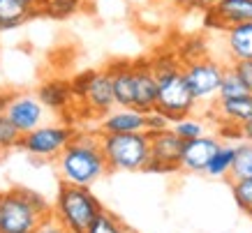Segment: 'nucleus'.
Segmentation results:
<instances>
[{
    "label": "nucleus",
    "mask_w": 252,
    "mask_h": 233,
    "mask_svg": "<svg viewBox=\"0 0 252 233\" xmlns=\"http://www.w3.org/2000/svg\"><path fill=\"white\" fill-rule=\"evenodd\" d=\"M167 127H169V120L160 111L148 113V129H146V132H158V129H167Z\"/></svg>",
    "instance_id": "31"
},
{
    "label": "nucleus",
    "mask_w": 252,
    "mask_h": 233,
    "mask_svg": "<svg viewBox=\"0 0 252 233\" xmlns=\"http://www.w3.org/2000/svg\"><path fill=\"white\" fill-rule=\"evenodd\" d=\"M231 67H234V72H236L238 76H241V81L252 90V60H234Z\"/></svg>",
    "instance_id": "30"
},
{
    "label": "nucleus",
    "mask_w": 252,
    "mask_h": 233,
    "mask_svg": "<svg viewBox=\"0 0 252 233\" xmlns=\"http://www.w3.org/2000/svg\"><path fill=\"white\" fill-rule=\"evenodd\" d=\"M224 72H227V67L222 62L208 58V56H201V58L183 62L185 81H188V86H190V90L197 102H208V99L218 97L222 79H224Z\"/></svg>",
    "instance_id": "6"
},
{
    "label": "nucleus",
    "mask_w": 252,
    "mask_h": 233,
    "mask_svg": "<svg viewBox=\"0 0 252 233\" xmlns=\"http://www.w3.org/2000/svg\"><path fill=\"white\" fill-rule=\"evenodd\" d=\"M241 132H243V139H245V141L252 143V120L245 122V125H241Z\"/></svg>",
    "instance_id": "34"
},
{
    "label": "nucleus",
    "mask_w": 252,
    "mask_h": 233,
    "mask_svg": "<svg viewBox=\"0 0 252 233\" xmlns=\"http://www.w3.org/2000/svg\"><path fill=\"white\" fill-rule=\"evenodd\" d=\"M181 9H208L215 5V0H174Z\"/></svg>",
    "instance_id": "32"
},
{
    "label": "nucleus",
    "mask_w": 252,
    "mask_h": 233,
    "mask_svg": "<svg viewBox=\"0 0 252 233\" xmlns=\"http://www.w3.org/2000/svg\"><path fill=\"white\" fill-rule=\"evenodd\" d=\"M79 9V0H42V12L54 19H67Z\"/></svg>",
    "instance_id": "25"
},
{
    "label": "nucleus",
    "mask_w": 252,
    "mask_h": 233,
    "mask_svg": "<svg viewBox=\"0 0 252 233\" xmlns=\"http://www.w3.org/2000/svg\"><path fill=\"white\" fill-rule=\"evenodd\" d=\"M58 171L63 182L91 187L93 182L104 178L111 169L102 152L99 136L93 134H74L69 146L58 155Z\"/></svg>",
    "instance_id": "2"
},
{
    "label": "nucleus",
    "mask_w": 252,
    "mask_h": 233,
    "mask_svg": "<svg viewBox=\"0 0 252 233\" xmlns=\"http://www.w3.org/2000/svg\"><path fill=\"white\" fill-rule=\"evenodd\" d=\"M0 205H2V194H0ZM0 233H2V229H0Z\"/></svg>",
    "instance_id": "35"
},
{
    "label": "nucleus",
    "mask_w": 252,
    "mask_h": 233,
    "mask_svg": "<svg viewBox=\"0 0 252 233\" xmlns=\"http://www.w3.org/2000/svg\"><path fill=\"white\" fill-rule=\"evenodd\" d=\"M74 134L77 132L72 127H67V125H39L32 132L21 136L19 148L39 159L58 157L69 146V141L74 139Z\"/></svg>",
    "instance_id": "7"
},
{
    "label": "nucleus",
    "mask_w": 252,
    "mask_h": 233,
    "mask_svg": "<svg viewBox=\"0 0 252 233\" xmlns=\"http://www.w3.org/2000/svg\"><path fill=\"white\" fill-rule=\"evenodd\" d=\"M79 2H81V0H79Z\"/></svg>",
    "instance_id": "38"
},
{
    "label": "nucleus",
    "mask_w": 252,
    "mask_h": 233,
    "mask_svg": "<svg viewBox=\"0 0 252 233\" xmlns=\"http://www.w3.org/2000/svg\"><path fill=\"white\" fill-rule=\"evenodd\" d=\"M134 74H137V99H134V109L144 113L155 111L158 106V76L153 72V62L151 60H134Z\"/></svg>",
    "instance_id": "12"
},
{
    "label": "nucleus",
    "mask_w": 252,
    "mask_h": 233,
    "mask_svg": "<svg viewBox=\"0 0 252 233\" xmlns=\"http://www.w3.org/2000/svg\"><path fill=\"white\" fill-rule=\"evenodd\" d=\"M84 102L91 106L93 111L99 113H109L116 104V95H114V83L109 76L107 69H93L91 83H88V90H86Z\"/></svg>",
    "instance_id": "14"
},
{
    "label": "nucleus",
    "mask_w": 252,
    "mask_h": 233,
    "mask_svg": "<svg viewBox=\"0 0 252 233\" xmlns=\"http://www.w3.org/2000/svg\"><path fill=\"white\" fill-rule=\"evenodd\" d=\"M215 12L224 19L227 26L252 21V0H215Z\"/></svg>",
    "instance_id": "19"
},
{
    "label": "nucleus",
    "mask_w": 252,
    "mask_h": 233,
    "mask_svg": "<svg viewBox=\"0 0 252 233\" xmlns=\"http://www.w3.org/2000/svg\"><path fill=\"white\" fill-rule=\"evenodd\" d=\"M227 49L234 60H252V21L231 26L227 30Z\"/></svg>",
    "instance_id": "17"
},
{
    "label": "nucleus",
    "mask_w": 252,
    "mask_h": 233,
    "mask_svg": "<svg viewBox=\"0 0 252 233\" xmlns=\"http://www.w3.org/2000/svg\"><path fill=\"white\" fill-rule=\"evenodd\" d=\"M248 217H250V222H252V210H250V212H248Z\"/></svg>",
    "instance_id": "36"
},
{
    "label": "nucleus",
    "mask_w": 252,
    "mask_h": 233,
    "mask_svg": "<svg viewBox=\"0 0 252 233\" xmlns=\"http://www.w3.org/2000/svg\"><path fill=\"white\" fill-rule=\"evenodd\" d=\"M35 233H69L65 226H61L58 222H56V217L51 215V217H46L42 224H39V229Z\"/></svg>",
    "instance_id": "33"
},
{
    "label": "nucleus",
    "mask_w": 252,
    "mask_h": 233,
    "mask_svg": "<svg viewBox=\"0 0 252 233\" xmlns=\"http://www.w3.org/2000/svg\"><path fill=\"white\" fill-rule=\"evenodd\" d=\"M91 76H93V69H88V72H81V74H77L72 81H69V83H72V92H74V97H77V99H84L86 97V90H88Z\"/></svg>",
    "instance_id": "28"
},
{
    "label": "nucleus",
    "mask_w": 252,
    "mask_h": 233,
    "mask_svg": "<svg viewBox=\"0 0 252 233\" xmlns=\"http://www.w3.org/2000/svg\"><path fill=\"white\" fill-rule=\"evenodd\" d=\"M220 146L222 143L215 136H206V134L185 141L183 155H181V169L190 173H206L208 162L213 159V155L218 152Z\"/></svg>",
    "instance_id": "10"
},
{
    "label": "nucleus",
    "mask_w": 252,
    "mask_h": 233,
    "mask_svg": "<svg viewBox=\"0 0 252 233\" xmlns=\"http://www.w3.org/2000/svg\"><path fill=\"white\" fill-rule=\"evenodd\" d=\"M151 62H153V72L158 76V86H160L155 111H160L169 122L190 116L194 111L197 99L185 81L183 60L178 58V53H160Z\"/></svg>",
    "instance_id": "1"
},
{
    "label": "nucleus",
    "mask_w": 252,
    "mask_h": 233,
    "mask_svg": "<svg viewBox=\"0 0 252 233\" xmlns=\"http://www.w3.org/2000/svg\"><path fill=\"white\" fill-rule=\"evenodd\" d=\"M245 178H252V143L250 141L236 146V159H234V166H231L229 182L245 180Z\"/></svg>",
    "instance_id": "21"
},
{
    "label": "nucleus",
    "mask_w": 252,
    "mask_h": 233,
    "mask_svg": "<svg viewBox=\"0 0 252 233\" xmlns=\"http://www.w3.org/2000/svg\"><path fill=\"white\" fill-rule=\"evenodd\" d=\"M125 233H137V231H132V229H127V231H125Z\"/></svg>",
    "instance_id": "37"
},
{
    "label": "nucleus",
    "mask_w": 252,
    "mask_h": 233,
    "mask_svg": "<svg viewBox=\"0 0 252 233\" xmlns=\"http://www.w3.org/2000/svg\"><path fill=\"white\" fill-rule=\"evenodd\" d=\"M171 129H174L183 141H190V139H197V136L204 134V122L197 120V118H192V116H185L181 120L171 122Z\"/></svg>",
    "instance_id": "26"
},
{
    "label": "nucleus",
    "mask_w": 252,
    "mask_h": 233,
    "mask_svg": "<svg viewBox=\"0 0 252 233\" xmlns=\"http://www.w3.org/2000/svg\"><path fill=\"white\" fill-rule=\"evenodd\" d=\"M111 83H114V95L116 104L123 109H134V99H137V74H134V62L130 60H118L107 67Z\"/></svg>",
    "instance_id": "11"
},
{
    "label": "nucleus",
    "mask_w": 252,
    "mask_h": 233,
    "mask_svg": "<svg viewBox=\"0 0 252 233\" xmlns=\"http://www.w3.org/2000/svg\"><path fill=\"white\" fill-rule=\"evenodd\" d=\"M125 231H127V226L123 224L114 212L104 210V208H102V212L95 217V222L88 229V233H125Z\"/></svg>",
    "instance_id": "23"
},
{
    "label": "nucleus",
    "mask_w": 252,
    "mask_h": 233,
    "mask_svg": "<svg viewBox=\"0 0 252 233\" xmlns=\"http://www.w3.org/2000/svg\"><path fill=\"white\" fill-rule=\"evenodd\" d=\"M21 136L23 134L14 127V122L5 116V111H0V152L9 150V148H19Z\"/></svg>",
    "instance_id": "24"
},
{
    "label": "nucleus",
    "mask_w": 252,
    "mask_h": 233,
    "mask_svg": "<svg viewBox=\"0 0 252 233\" xmlns=\"http://www.w3.org/2000/svg\"><path fill=\"white\" fill-rule=\"evenodd\" d=\"M151 136V159L144 171L148 173H174L181 171V155L185 141L171 127L148 132Z\"/></svg>",
    "instance_id": "8"
},
{
    "label": "nucleus",
    "mask_w": 252,
    "mask_h": 233,
    "mask_svg": "<svg viewBox=\"0 0 252 233\" xmlns=\"http://www.w3.org/2000/svg\"><path fill=\"white\" fill-rule=\"evenodd\" d=\"M42 12V0H0V32L14 30Z\"/></svg>",
    "instance_id": "15"
},
{
    "label": "nucleus",
    "mask_w": 252,
    "mask_h": 233,
    "mask_svg": "<svg viewBox=\"0 0 252 233\" xmlns=\"http://www.w3.org/2000/svg\"><path fill=\"white\" fill-rule=\"evenodd\" d=\"M44 109L46 106L39 102V97L32 95H12L5 106V116L14 122V127L21 134H28L35 127L42 125L44 120Z\"/></svg>",
    "instance_id": "9"
},
{
    "label": "nucleus",
    "mask_w": 252,
    "mask_h": 233,
    "mask_svg": "<svg viewBox=\"0 0 252 233\" xmlns=\"http://www.w3.org/2000/svg\"><path fill=\"white\" fill-rule=\"evenodd\" d=\"M204 26L206 28H211V30H229V26L224 23V19H222L218 12H215V7H208L204 9Z\"/></svg>",
    "instance_id": "29"
},
{
    "label": "nucleus",
    "mask_w": 252,
    "mask_h": 233,
    "mask_svg": "<svg viewBox=\"0 0 252 233\" xmlns=\"http://www.w3.org/2000/svg\"><path fill=\"white\" fill-rule=\"evenodd\" d=\"M231 194H234V201L243 212L252 210V178L231 180Z\"/></svg>",
    "instance_id": "27"
},
{
    "label": "nucleus",
    "mask_w": 252,
    "mask_h": 233,
    "mask_svg": "<svg viewBox=\"0 0 252 233\" xmlns=\"http://www.w3.org/2000/svg\"><path fill=\"white\" fill-rule=\"evenodd\" d=\"M99 212H102V203L95 199L91 187L61 182L54 203V217L69 233H88Z\"/></svg>",
    "instance_id": "4"
},
{
    "label": "nucleus",
    "mask_w": 252,
    "mask_h": 233,
    "mask_svg": "<svg viewBox=\"0 0 252 233\" xmlns=\"http://www.w3.org/2000/svg\"><path fill=\"white\" fill-rule=\"evenodd\" d=\"M102 152L111 171H144L151 159L148 132L130 134H99Z\"/></svg>",
    "instance_id": "5"
},
{
    "label": "nucleus",
    "mask_w": 252,
    "mask_h": 233,
    "mask_svg": "<svg viewBox=\"0 0 252 233\" xmlns=\"http://www.w3.org/2000/svg\"><path fill=\"white\" fill-rule=\"evenodd\" d=\"M234 159H236V146H229V143H222L218 152L213 155V159L208 162L206 166V175L211 178H229L231 166H234Z\"/></svg>",
    "instance_id": "20"
},
{
    "label": "nucleus",
    "mask_w": 252,
    "mask_h": 233,
    "mask_svg": "<svg viewBox=\"0 0 252 233\" xmlns=\"http://www.w3.org/2000/svg\"><path fill=\"white\" fill-rule=\"evenodd\" d=\"M213 116L220 122H234V125H245L252 120V92L241 95V97L218 99L213 106Z\"/></svg>",
    "instance_id": "16"
},
{
    "label": "nucleus",
    "mask_w": 252,
    "mask_h": 233,
    "mask_svg": "<svg viewBox=\"0 0 252 233\" xmlns=\"http://www.w3.org/2000/svg\"><path fill=\"white\" fill-rule=\"evenodd\" d=\"M54 215V205L32 189L14 187L2 194L0 229L2 233H35L46 217Z\"/></svg>",
    "instance_id": "3"
},
{
    "label": "nucleus",
    "mask_w": 252,
    "mask_h": 233,
    "mask_svg": "<svg viewBox=\"0 0 252 233\" xmlns=\"http://www.w3.org/2000/svg\"><path fill=\"white\" fill-rule=\"evenodd\" d=\"M37 97H39V102H42L46 109H51V111H61V109H65V106L69 104V99L74 97V92H72V83L63 81V79H51V81H46V83L39 86Z\"/></svg>",
    "instance_id": "18"
},
{
    "label": "nucleus",
    "mask_w": 252,
    "mask_h": 233,
    "mask_svg": "<svg viewBox=\"0 0 252 233\" xmlns=\"http://www.w3.org/2000/svg\"><path fill=\"white\" fill-rule=\"evenodd\" d=\"M252 92L243 81H241V76L234 72V67H227L224 72V79H222V86H220V92H218V99H229V97H241V95H248Z\"/></svg>",
    "instance_id": "22"
},
{
    "label": "nucleus",
    "mask_w": 252,
    "mask_h": 233,
    "mask_svg": "<svg viewBox=\"0 0 252 233\" xmlns=\"http://www.w3.org/2000/svg\"><path fill=\"white\" fill-rule=\"evenodd\" d=\"M102 134H130V132H146L148 129V113L137 109H118L109 111L99 125Z\"/></svg>",
    "instance_id": "13"
}]
</instances>
